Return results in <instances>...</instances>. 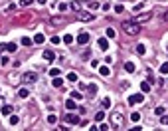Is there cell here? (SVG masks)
Wrapping results in <instances>:
<instances>
[{
	"label": "cell",
	"mask_w": 168,
	"mask_h": 131,
	"mask_svg": "<svg viewBox=\"0 0 168 131\" xmlns=\"http://www.w3.org/2000/svg\"><path fill=\"white\" fill-rule=\"evenodd\" d=\"M63 42H65V44H71V42H73V36L65 34V36H63Z\"/></svg>",
	"instance_id": "cell-30"
},
{
	"label": "cell",
	"mask_w": 168,
	"mask_h": 131,
	"mask_svg": "<svg viewBox=\"0 0 168 131\" xmlns=\"http://www.w3.org/2000/svg\"><path fill=\"white\" fill-rule=\"evenodd\" d=\"M160 74H168V62H164V64L160 66Z\"/></svg>",
	"instance_id": "cell-27"
},
{
	"label": "cell",
	"mask_w": 168,
	"mask_h": 131,
	"mask_svg": "<svg viewBox=\"0 0 168 131\" xmlns=\"http://www.w3.org/2000/svg\"><path fill=\"white\" fill-rule=\"evenodd\" d=\"M18 123H20L18 115H12V117H10V125H18Z\"/></svg>",
	"instance_id": "cell-25"
},
{
	"label": "cell",
	"mask_w": 168,
	"mask_h": 131,
	"mask_svg": "<svg viewBox=\"0 0 168 131\" xmlns=\"http://www.w3.org/2000/svg\"><path fill=\"white\" fill-rule=\"evenodd\" d=\"M103 105L109 107V105H111V97H105V99H103Z\"/></svg>",
	"instance_id": "cell-38"
},
{
	"label": "cell",
	"mask_w": 168,
	"mask_h": 131,
	"mask_svg": "<svg viewBox=\"0 0 168 131\" xmlns=\"http://www.w3.org/2000/svg\"><path fill=\"white\" fill-rule=\"evenodd\" d=\"M8 62H10V60H8V56H2V58H0V64H2V66H6Z\"/></svg>",
	"instance_id": "cell-35"
},
{
	"label": "cell",
	"mask_w": 168,
	"mask_h": 131,
	"mask_svg": "<svg viewBox=\"0 0 168 131\" xmlns=\"http://www.w3.org/2000/svg\"><path fill=\"white\" fill-rule=\"evenodd\" d=\"M71 97H73V99H83V93H79V91H71Z\"/></svg>",
	"instance_id": "cell-24"
},
{
	"label": "cell",
	"mask_w": 168,
	"mask_h": 131,
	"mask_svg": "<svg viewBox=\"0 0 168 131\" xmlns=\"http://www.w3.org/2000/svg\"><path fill=\"white\" fill-rule=\"evenodd\" d=\"M38 2H40V4H45V2H47V0H38Z\"/></svg>",
	"instance_id": "cell-45"
},
{
	"label": "cell",
	"mask_w": 168,
	"mask_h": 131,
	"mask_svg": "<svg viewBox=\"0 0 168 131\" xmlns=\"http://www.w3.org/2000/svg\"><path fill=\"white\" fill-rule=\"evenodd\" d=\"M160 123H162V125H168V115H160Z\"/></svg>",
	"instance_id": "cell-34"
},
{
	"label": "cell",
	"mask_w": 168,
	"mask_h": 131,
	"mask_svg": "<svg viewBox=\"0 0 168 131\" xmlns=\"http://www.w3.org/2000/svg\"><path fill=\"white\" fill-rule=\"evenodd\" d=\"M65 121H67V123H79V115L69 113V115H65Z\"/></svg>",
	"instance_id": "cell-11"
},
{
	"label": "cell",
	"mask_w": 168,
	"mask_h": 131,
	"mask_svg": "<svg viewBox=\"0 0 168 131\" xmlns=\"http://www.w3.org/2000/svg\"><path fill=\"white\" fill-rule=\"evenodd\" d=\"M89 91L95 93V91H97V86H95V84H89Z\"/></svg>",
	"instance_id": "cell-40"
},
{
	"label": "cell",
	"mask_w": 168,
	"mask_h": 131,
	"mask_svg": "<svg viewBox=\"0 0 168 131\" xmlns=\"http://www.w3.org/2000/svg\"><path fill=\"white\" fill-rule=\"evenodd\" d=\"M59 10L65 12V10H67V4H65V2H59Z\"/></svg>",
	"instance_id": "cell-37"
},
{
	"label": "cell",
	"mask_w": 168,
	"mask_h": 131,
	"mask_svg": "<svg viewBox=\"0 0 168 131\" xmlns=\"http://www.w3.org/2000/svg\"><path fill=\"white\" fill-rule=\"evenodd\" d=\"M65 107H67V109H75L77 105H75V101H73V99H67V101H65Z\"/></svg>",
	"instance_id": "cell-19"
},
{
	"label": "cell",
	"mask_w": 168,
	"mask_h": 131,
	"mask_svg": "<svg viewBox=\"0 0 168 131\" xmlns=\"http://www.w3.org/2000/svg\"><path fill=\"white\" fill-rule=\"evenodd\" d=\"M142 99H144V97H142V93H132V95L128 97V103H130V105H134V103H140Z\"/></svg>",
	"instance_id": "cell-6"
},
{
	"label": "cell",
	"mask_w": 168,
	"mask_h": 131,
	"mask_svg": "<svg viewBox=\"0 0 168 131\" xmlns=\"http://www.w3.org/2000/svg\"><path fill=\"white\" fill-rule=\"evenodd\" d=\"M43 60H45V62H53V60H55V54H53L51 50H45V52H43Z\"/></svg>",
	"instance_id": "cell-9"
},
{
	"label": "cell",
	"mask_w": 168,
	"mask_h": 131,
	"mask_svg": "<svg viewBox=\"0 0 168 131\" xmlns=\"http://www.w3.org/2000/svg\"><path fill=\"white\" fill-rule=\"evenodd\" d=\"M36 80H38V76H36L34 72H26V74L22 76V82H24V84H34Z\"/></svg>",
	"instance_id": "cell-3"
},
{
	"label": "cell",
	"mask_w": 168,
	"mask_h": 131,
	"mask_svg": "<svg viewBox=\"0 0 168 131\" xmlns=\"http://www.w3.org/2000/svg\"><path fill=\"white\" fill-rule=\"evenodd\" d=\"M59 42H61V40H59L57 36H51V44H59Z\"/></svg>",
	"instance_id": "cell-42"
},
{
	"label": "cell",
	"mask_w": 168,
	"mask_h": 131,
	"mask_svg": "<svg viewBox=\"0 0 168 131\" xmlns=\"http://www.w3.org/2000/svg\"><path fill=\"white\" fill-rule=\"evenodd\" d=\"M166 50H168V48H166Z\"/></svg>",
	"instance_id": "cell-48"
},
{
	"label": "cell",
	"mask_w": 168,
	"mask_h": 131,
	"mask_svg": "<svg viewBox=\"0 0 168 131\" xmlns=\"http://www.w3.org/2000/svg\"><path fill=\"white\" fill-rule=\"evenodd\" d=\"M142 2H144V0H142Z\"/></svg>",
	"instance_id": "cell-47"
},
{
	"label": "cell",
	"mask_w": 168,
	"mask_h": 131,
	"mask_svg": "<svg viewBox=\"0 0 168 131\" xmlns=\"http://www.w3.org/2000/svg\"><path fill=\"white\" fill-rule=\"evenodd\" d=\"M49 76H53V78L59 76V70H57V68H51V70H49Z\"/></svg>",
	"instance_id": "cell-31"
},
{
	"label": "cell",
	"mask_w": 168,
	"mask_h": 131,
	"mask_svg": "<svg viewBox=\"0 0 168 131\" xmlns=\"http://www.w3.org/2000/svg\"><path fill=\"white\" fill-rule=\"evenodd\" d=\"M123 68H125V72H128V74H132V72H134V64H132V62H125V66H123Z\"/></svg>",
	"instance_id": "cell-13"
},
{
	"label": "cell",
	"mask_w": 168,
	"mask_h": 131,
	"mask_svg": "<svg viewBox=\"0 0 168 131\" xmlns=\"http://www.w3.org/2000/svg\"><path fill=\"white\" fill-rule=\"evenodd\" d=\"M140 89H142V93H148V91H150V84H148V82H142V84H140Z\"/></svg>",
	"instance_id": "cell-16"
},
{
	"label": "cell",
	"mask_w": 168,
	"mask_h": 131,
	"mask_svg": "<svg viewBox=\"0 0 168 131\" xmlns=\"http://www.w3.org/2000/svg\"><path fill=\"white\" fill-rule=\"evenodd\" d=\"M51 22H53V24H61V22H63V18H61V16H53V18H51Z\"/></svg>",
	"instance_id": "cell-28"
},
{
	"label": "cell",
	"mask_w": 168,
	"mask_h": 131,
	"mask_svg": "<svg viewBox=\"0 0 168 131\" xmlns=\"http://www.w3.org/2000/svg\"><path fill=\"white\" fill-rule=\"evenodd\" d=\"M51 86H53V87H61V86H63V80H61V78H53Z\"/></svg>",
	"instance_id": "cell-15"
},
{
	"label": "cell",
	"mask_w": 168,
	"mask_h": 131,
	"mask_svg": "<svg viewBox=\"0 0 168 131\" xmlns=\"http://www.w3.org/2000/svg\"><path fill=\"white\" fill-rule=\"evenodd\" d=\"M2 105H4V97L0 95V107H2Z\"/></svg>",
	"instance_id": "cell-44"
},
{
	"label": "cell",
	"mask_w": 168,
	"mask_h": 131,
	"mask_svg": "<svg viewBox=\"0 0 168 131\" xmlns=\"http://www.w3.org/2000/svg\"><path fill=\"white\" fill-rule=\"evenodd\" d=\"M55 121H57V117H55V115H47V123H51V125H53Z\"/></svg>",
	"instance_id": "cell-32"
},
{
	"label": "cell",
	"mask_w": 168,
	"mask_h": 131,
	"mask_svg": "<svg viewBox=\"0 0 168 131\" xmlns=\"http://www.w3.org/2000/svg\"><path fill=\"white\" fill-rule=\"evenodd\" d=\"M107 38H111V40L115 38V30L113 28H107Z\"/></svg>",
	"instance_id": "cell-29"
},
{
	"label": "cell",
	"mask_w": 168,
	"mask_h": 131,
	"mask_svg": "<svg viewBox=\"0 0 168 131\" xmlns=\"http://www.w3.org/2000/svg\"><path fill=\"white\" fill-rule=\"evenodd\" d=\"M18 95H20V97H22V99H26V97H28V95H30V93H28V89H26V87H22V89H20V91H18Z\"/></svg>",
	"instance_id": "cell-18"
},
{
	"label": "cell",
	"mask_w": 168,
	"mask_h": 131,
	"mask_svg": "<svg viewBox=\"0 0 168 131\" xmlns=\"http://www.w3.org/2000/svg\"><path fill=\"white\" fill-rule=\"evenodd\" d=\"M130 121H134V123H136V121H140V113H138V111L130 113Z\"/></svg>",
	"instance_id": "cell-20"
},
{
	"label": "cell",
	"mask_w": 168,
	"mask_h": 131,
	"mask_svg": "<svg viewBox=\"0 0 168 131\" xmlns=\"http://www.w3.org/2000/svg\"><path fill=\"white\" fill-rule=\"evenodd\" d=\"M77 18H79L81 22H91L95 16H93L91 12H87V10H79V12H77Z\"/></svg>",
	"instance_id": "cell-2"
},
{
	"label": "cell",
	"mask_w": 168,
	"mask_h": 131,
	"mask_svg": "<svg viewBox=\"0 0 168 131\" xmlns=\"http://www.w3.org/2000/svg\"><path fill=\"white\" fill-rule=\"evenodd\" d=\"M22 44H24V46H32V40H30V38H26V36H24V38H22Z\"/></svg>",
	"instance_id": "cell-33"
},
{
	"label": "cell",
	"mask_w": 168,
	"mask_h": 131,
	"mask_svg": "<svg viewBox=\"0 0 168 131\" xmlns=\"http://www.w3.org/2000/svg\"><path fill=\"white\" fill-rule=\"evenodd\" d=\"M67 80H69V82H77V74H75V72H69V74H67Z\"/></svg>",
	"instance_id": "cell-22"
},
{
	"label": "cell",
	"mask_w": 168,
	"mask_h": 131,
	"mask_svg": "<svg viewBox=\"0 0 168 131\" xmlns=\"http://www.w3.org/2000/svg\"><path fill=\"white\" fill-rule=\"evenodd\" d=\"M99 74H101V76H105V78H107V76H109V74H111V70H109V66H99Z\"/></svg>",
	"instance_id": "cell-12"
},
{
	"label": "cell",
	"mask_w": 168,
	"mask_h": 131,
	"mask_svg": "<svg viewBox=\"0 0 168 131\" xmlns=\"http://www.w3.org/2000/svg\"><path fill=\"white\" fill-rule=\"evenodd\" d=\"M103 117H105V111H97L95 113V121H103Z\"/></svg>",
	"instance_id": "cell-23"
},
{
	"label": "cell",
	"mask_w": 168,
	"mask_h": 131,
	"mask_svg": "<svg viewBox=\"0 0 168 131\" xmlns=\"http://www.w3.org/2000/svg\"><path fill=\"white\" fill-rule=\"evenodd\" d=\"M136 52H138L140 56H144V54H146V48H144L142 44H138V46H136Z\"/></svg>",
	"instance_id": "cell-21"
},
{
	"label": "cell",
	"mask_w": 168,
	"mask_h": 131,
	"mask_svg": "<svg viewBox=\"0 0 168 131\" xmlns=\"http://www.w3.org/2000/svg\"><path fill=\"white\" fill-rule=\"evenodd\" d=\"M150 18H152V14H150V12H142V14H138V16L134 18V20H136L138 24H142V22H148Z\"/></svg>",
	"instance_id": "cell-5"
},
{
	"label": "cell",
	"mask_w": 168,
	"mask_h": 131,
	"mask_svg": "<svg viewBox=\"0 0 168 131\" xmlns=\"http://www.w3.org/2000/svg\"><path fill=\"white\" fill-rule=\"evenodd\" d=\"M111 123H113L115 127L123 125V115H121V113H111Z\"/></svg>",
	"instance_id": "cell-4"
},
{
	"label": "cell",
	"mask_w": 168,
	"mask_h": 131,
	"mask_svg": "<svg viewBox=\"0 0 168 131\" xmlns=\"http://www.w3.org/2000/svg\"><path fill=\"white\" fill-rule=\"evenodd\" d=\"M32 2H34V0H20V4H22V6H30Z\"/></svg>",
	"instance_id": "cell-39"
},
{
	"label": "cell",
	"mask_w": 168,
	"mask_h": 131,
	"mask_svg": "<svg viewBox=\"0 0 168 131\" xmlns=\"http://www.w3.org/2000/svg\"><path fill=\"white\" fill-rule=\"evenodd\" d=\"M45 42V36H43V34H36V36H34V44H43Z\"/></svg>",
	"instance_id": "cell-14"
},
{
	"label": "cell",
	"mask_w": 168,
	"mask_h": 131,
	"mask_svg": "<svg viewBox=\"0 0 168 131\" xmlns=\"http://www.w3.org/2000/svg\"><path fill=\"white\" fill-rule=\"evenodd\" d=\"M123 10H125V8H123V6H121V4H117V6H115V12H119V14H121V12H123Z\"/></svg>",
	"instance_id": "cell-41"
},
{
	"label": "cell",
	"mask_w": 168,
	"mask_h": 131,
	"mask_svg": "<svg viewBox=\"0 0 168 131\" xmlns=\"http://www.w3.org/2000/svg\"><path fill=\"white\" fill-rule=\"evenodd\" d=\"M71 8H73L75 12H79V10H81V2H77V0H73V2H71Z\"/></svg>",
	"instance_id": "cell-17"
},
{
	"label": "cell",
	"mask_w": 168,
	"mask_h": 131,
	"mask_svg": "<svg viewBox=\"0 0 168 131\" xmlns=\"http://www.w3.org/2000/svg\"><path fill=\"white\" fill-rule=\"evenodd\" d=\"M12 111H14L12 105H2V107H0V113H2V115H12Z\"/></svg>",
	"instance_id": "cell-10"
},
{
	"label": "cell",
	"mask_w": 168,
	"mask_h": 131,
	"mask_svg": "<svg viewBox=\"0 0 168 131\" xmlns=\"http://www.w3.org/2000/svg\"><path fill=\"white\" fill-rule=\"evenodd\" d=\"M6 50H8V52H16V44H14V42L6 44Z\"/></svg>",
	"instance_id": "cell-26"
},
{
	"label": "cell",
	"mask_w": 168,
	"mask_h": 131,
	"mask_svg": "<svg viewBox=\"0 0 168 131\" xmlns=\"http://www.w3.org/2000/svg\"><path fill=\"white\" fill-rule=\"evenodd\" d=\"M87 42H89V34H87V32H81V34L77 36V44H81V46H85Z\"/></svg>",
	"instance_id": "cell-7"
},
{
	"label": "cell",
	"mask_w": 168,
	"mask_h": 131,
	"mask_svg": "<svg viewBox=\"0 0 168 131\" xmlns=\"http://www.w3.org/2000/svg\"><path fill=\"white\" fill-rule=\"evenodd\" d=\"M154 113H156V115H164V107H156Z\"/></svg>",
	"instance_id": "cell-36"
},
{
	"label": "cell",
	"mask_w": 168,
	"mask_h": 131,
	"mask_svg": "<svg viewBox=\"0 0 168 131\" xmlns=\"http://www.w3.org/2000/svg\"><path fill=\"white\" fill-rule=\"evenodd\" d=\"M162 18H164V20H168V12H166V14H164V16H162Z\"/></svg>",
	"instance_id": "cell-46"
},
{
	"label": "cell",
	"mask_w": 168,
	"mask_h": 131,
	"mask_svg": "<svg viewBox=\"0 0 168 131\" xmlns=\"http://www.w3.org/2000/svg\"><path fill=\"white\" fill-rule=\"evenodd\" d=\"M123 30H125L128 36H136V34L140 32V24H138L136 20H125V22H123Z\"/></svg>",
	"instance_id": "cell-1"
},
{
	"label": "cell",
	"mask_w": 168,
	"mask_h": 131,
	"mask_svg": "<svg viewBox=\"0 0 168 131\" xmlns=\"http://www.w3.org/2000/svg\"><path fill=\"white\" fill-rule=\"evenodd\" d=\"M97 46H99L103 52H107V50H109V40H107V38H101V40L97 42Z\"/></svg>",
	"instance_id": "cell-8"
},
{
	"label": "cell",
	"mask_w": 168,
	"mask_h": 131,
	"mask_svg": "<svg viewBox=\"0 0 168 131\" xmlns=\"http://www.w3.org/2000/svg\"><path fill=\"white\" fill-rule=\"evenodd\" d=\"M89 6H91V8H95V10H97V8H99V4H97V2H93V0H91V2H89Z\"/></svg>",
	"instance_id": "cell-43"
}]
</instances>
